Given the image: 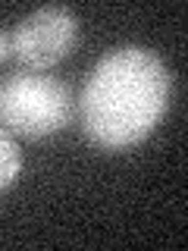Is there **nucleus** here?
<instances>
[{
    "label": "nucleus",
    "mask_w": 188,
    "mask_h": 251,
    "mask_svg": "<svg viewBox=\"0 0 188 251\" xmlns=\"http://www.w3.org/2000/svg\"><path fill=\"white\" fill-rule=\"evenodd\" d=\"M169 100V73L147 47H116L97 60L78 100V120L100 151L135 148L154 132Z\"/></svg>",
    "instance_id": "nucleus-1"
},
{
    "label": "nucleus",
    "mask_w": 188,
    "mask_h": 251,
    "mask_svg": "<svg viewBox=\"0 0 188 251\" xmlns=\"http://www.w3.org/2000/svg\"><path fill=\"white\" fill-rule=\"evenodd\" d=\"M72 120L66 85L38 73H13L0 82V126L22 138H47Z\"/></svg>",
    "instance_id": "nucleus-2"
},
{
    "label": "nucleus",
    "mask_w": 188,
    "mask_h": 251,
    "mask_svg": "<svg viewBox=\"0 0 188 251\" xmlns=\"http://www.w3.org/2000/svg\"><path fill=\"white\" fill-rule=\"evenodd\" d=\"M78 41V19L69 6H41L28 13L10 35V53L28 73L50 69Z\"/></svg>",
    "instance_id": "nucleus-3"
},
{
    "label": "nucleus",
    "mask_w": 188,
    "mask_h": 251,
    "mask_svg": "<svg viewBox=\"0 0 188 251\" xmlns=\"http://www.w3.org/2000/svg\"><path fill=\"white\" fill-rule=\"evenodd\" d=\"M22 170V154H19V145L10 138V132L0 126V192L3 188H10L16 182V176H19Z\"/></svg>",
    "instance_id": "nucleus-4"
},
{
    "label": "nucleus",
    "mask_w": 188,
    "mask_h": 251,
    "mask_svg": "<svg viewBox=\"0 0 188 251\" xmlns=\"http://www.w3.org/2000/svg\"><path fill=\"white\" fill-rule=\"evenodd\" d=\"M6 57H10V38L0 31V60H6Z\"/></svg>",
    "instance_id": "nucleus-5"
}]
</instances>
